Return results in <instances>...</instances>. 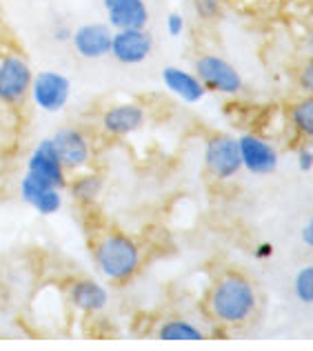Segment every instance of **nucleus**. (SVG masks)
<instances>
[{"instance_id": "nucleus-1", "label": "nucleus", "mask_w": 313, "mask_h": 351, "mask_svg": "<svg viewBox=\"0 0 313 351\" xmlns=\"http://www.w3.org/2000/svg\"><path fill=\"white\" fill-rule=\"evenodd\" d=\"M207 311L218 325H247L258 311V291L251 278L242 271L227 269L211 282L207 291Z\"/></svg>"}, {"instance_id": "nucleus-2", "label": "nucleus", "mask_w": 313, "mask_h": 351, "mask_svg": "<svg viewBox=\"0 0 313 351\" xmlns=\"http://www.w3.org/2000/svg\"><path fill=\"white\" fill-rule=\"evenodd\" d=\"M91 256L98 274L112 285L132 282L142 269V247L140 243L118 229L103 232L91 245Z\"/></svg>"}, {"instance_id": "nucleus-3", "label": "nucleus", "mask_w": 313, "mask_h": 351, "mask_svg": "<svg viewBox=\"0 0 313 351\" xmlns=\"http://www.w3.org/2000/svg\"><path fill=\"white\" fill-rule=\"evenodd\" d=\"M67 180H69V171L62 167L51 141L49 138H42L40 143H36L29 158H27V169L21 182H18V193H21L25 205H32L47 189L64 191Z\"/></svg>"}, {"instance_id": "nucleus-4", "label": "nucleus", "mask_w": 313, "mask_h": 351, "mask_svg": "<svg viewBox=\"0 0 313 351\" xmlns=\"http://www.w3.org/2000/svg\"><path fill=\"white\" fill-rule=\"evenodd\" d=\"M34 69L23 53L9 51L0 56V105L23 107L29 98Z\"/></svg>"}, {"instance_id": "nucleus-5", "label": "nucleus", "mask_w": 313, "mask_h": 351, "mask_svg": "<svg viewBox=\"0 0 313 351\" xmlns=\"http://www.w3.org/2000/svg\"><path fill=\"white\" fill-rule=\"evenodd\" d=\"M71 98V80L58 69H40L34 73L29 100L42 114H60Z\"/></svg>"}, {"instance_id": "nucleus-6", "label": "nucleus", "mask_w": 313, "mask_h": 351, "mask_svg": "<svg viewBox=\"0 0 313 351\" xmlns=\"http://www.w3.org/2000/svg\"><path fill=\"white\" fill-rule=\"evenodd\" d=\"M49 141L58 154L62 167L69 173L87 169L91 160H94V143H91L89 134L82 127L76 125L60 127L49 136Z\"/></svg>"}, {"instance_id": "nucleus-7", "label": "nucleus", "mask_w": 313, "mask_h": 351, "mask_svg": "<svg viewBox=\"0 0 313 351\" xmlns=\"http://www.w3.org/2000/svg\"><path fill=\"white\" fill-rule=\"evenodd\" d=\"M193 73L200 78L207 91H216L223 96H238L245 87L242 76L231 62L216 53H202L193 62Z\"/></svg>"}, {"instance_id": "nucleus-8", "label": "nucleus", "mask_w": 313, "mask_h": 351, "mask_svg": "<svg viewBox=\"0 0 313 351\" xmlns=\"http://www.w3.org/2000/svg\"><path fill=\"white\" fill-rule=\"evenodd\" d=\"M205 167L211 178L231 180L242 169L240 147L229 134H214L205 145Z\"/></svg>"}, {"instance_id": "nucleus-9", "label": "nucleus", "mask_w": 313, "mask_h": 351, "mask_svg": "<svg viewBox=\"0 0 313 351\" xmlns=\"http://www.w3.org/2000/svg\"><path fill=\"white\" fill-rule=\"evenodd\" d=\"M153 51V36L147 32V27H129V29H114L112 36V56L116 62L125 67L142 64Z\"/></svg>"}, {"instance_id": "nucleus-10", "label": "nucleus", "mask_w": 313, "mask_h": 351, "mask_svg": "<svg viewBox=\"0 0 313 351\" xmlns=\"http://www.w3.org/2000/svg\"><path fill=\"white\" fill-rule=\"evenodd\" d=\"M114 27L109 23H82L71 32L69 45L82 60H103L112 51Z\"/></svg>"}, {"instance_id": "nucleus-11", "label": "nucleus", "mask_w": 313, "mask_h": 351, "mask_svg": "<svg viewBox=\"0 0 313 351\" xmlns=\"http://www.w3.org/2000/svg\"><path fill=\"white\" fill-rule=\"evenodd\" d=\"M145 123H147V109L140 103H134V100L109 105L100 114V129L109 138H127L140 132Z\"/></svg>"}, {"instance_id": "nucleus-12", "label": "nucleus", "mask_w": 313, "mask_h": 351, "mask_svg": "<svg viewBox=\"0 0 313 351\" xmlns=\"http://www.w3.org/2000/svg\"><path fill=\"white\" fill-rule=\"evenodd\" d=\"M238 147H240L242 167L253 176H269L278 169V149L264 138L255 134H245L238 138Z\"/></svg>"}, {"instance_id": "nucleus-13", "label": "nucleus", "mask_w": 313, "mask_h": 351, "mask_svg": "<svg viewBox=\"0 0 313 351\" xmlns=\"http://www.w3.org/2000/svg\"><path fill=\"white\" fill-rule=\"evenodd\" d=\"M67 302L78 313L94 316V313H100V311L107 309L109 289L96 278L80 276V278H73L67 285Z\"/></svg>"}, {"instance_id": "nucleus-14", "label": "nucleus", "mask_w": 313, "mask_h": 351, "mask_svg": "<svg viewBox=\"0 0 313 351\" xmlns=\"http://www.w3.org/2000/svg\"><path fill=\"white\" fill-rule=\"evenodd\" d=\"M107 23L114 29H129V27H147L149 23V7L147 0H103Z\"/></svg>"}, {"instance_id": "nucleus-15", "label": "nucleus", "mask_w": 313, "mask_h": 351, "mask_svg": "<svg viewBox=\"0 0 313 351\" xmlns=\"http://www.w3.org/2000/svg\"><path fill=\"white\" fill-rule=\"evenodd\" d=\"M160 76H162V85L167 87L176 98L185 100L187 105H196L207 96V87L202 85L200 78L193 71L169 64V67L162 69Z\"/></svg>"}, {"instance_id": "nucleus-16", "label": "nucleus", "mask_w": 313, "mask_h": 351, "mask_svg": "<svg viewBox=\"0 0 313 351\" xmlns=\"http://www.w3.org/2000/svg\"><path fill=\"white\" fill-rule=\"evenodd\" d=\"M64 191H69L71 200L76 202L78 207H94L98 198L103 196L105 191V178L103 173L98 171H91L89 167L82 169V171H76L71 173V178L67 180V187Z\"/></svg>"}, {"instance_id": "nucleus-17", "label": "nucleus", "mask_w": 313, "mask_h": 351, "mask_svg": "<svg viewBox=\"0 0 313 351\" xmlns=\"http://www.w3.org/2000/svg\"><path fill=\"white\" fill-rule=\"evenodd\" d=\"M155 338L162 343H200L207 340V334L187 318H167L155 329Z\"/></svg>"}, {"instance_id": "nucleus-18", "label": "nucleus", "mask_w": 313, "mask_h": 351, "mask_svg": "<svg viewBox=\"0 0 313 351\" xmlns=\"http://www.w3.org/2000/svg\"><path fill=\"white\" fill-rule=\"evenodd\" d=\"M291 125L293 129L302 136L313 141V94H307L305 98H300L298 103H293L289 109Z\"/></svg>"}, {"instance_id": "nucleus-19", "label": "nucleus", "mask_w": 313, "mask_h": 351, "mask_svg": "<svg viewBox=\"0 0 313 351\" xmlns=\"http://www.w3.org/2000/svg\"><path fill=\"white\" fill-rule=\"evenodd\" d=\"M62 205H64L62 189H47V191H42L29 207L40 216H56L62 209Z\"/></svg>"}, {"instance_id": "nucleus-20", "label": "nucleus", "mask_w": 313, "mask_h": 351, "mask_svg": "<svg viewBox=\"0 0 313 351\" xmlns=\"http://www.w3.org/2000/svg\"><path fill=\"white\" fill-rule=\"evenodd\" d=\"M293 291L302 304H313V265H305L293 278Z\"/></svg>"}, {"instance_id": "nucleus-21", "label": "nucleus", "mask_w": 313, "mask_h": 351, "mask_svg": "<svg viewBox=\"0 0 313 351\" xmlns=\"http://www.w3.org/2000/svg\"><path fill=\"white\" fill-rule=\"evenodd\" d=\"M191 7H193V14H196L200 21L211 23V21H218L220 14H223L225 0H191Z\"/></svg>"}, {"instance_id": "nucleus-22", "label": "nucleus", "mask_w": 313, "mask_h": 351, "mask_svg": "<svg viewBox=\"0 0 313 351\" xmlns=\"http://www.w3.org/2000/svg\"><path fill=\"white\" fill-rule=\"evenodd\" d=\"M164 27H167V34L171 36V38H180V36L185 34V29H187L185 16H182L180 12H171L167 16V21H164Z\"/></svg>"}, {"instance_id": "nucleus-23", "label": "nucleus", "mask_w": 313, "mask_h": 351, "mask_svg": "<svg viewBox=\"0 0 313 351\" xmlns=\"http://www.w3.org/2000/svg\"><path fill=\"white\" fill-rule=\"evenodd\" d=\"M298 82L305 94H313V56L302 64V69L298 73Z\"/></svg>"}, {"instance_id": "nucleus-24", "label": "nucleus", "mask_w": 313, "mask_h": 351, "mask_svg": "<svg viewBox=\"0 0 313 351\" xmlns=\"http://www.w3.org/2000/svg\"><path fill=\"white\" fill-rule=\"evenodd\" d=\"M71 27L69 25H64V23H58V25H53L51 27V40L53 43H58V45H67L71 40Z\"/></svg>"}, {"instance_id": "nucleus-25", "label": "nucleus", "mask_w": 313, "mask_h": 351, "mask_svg": "<svg viewBox=\"0 0 313 351\" xmlns=\"http://www.w3.org/2000/svg\"><path fill=\"white\" fill-rule=\"evenodd\" d=\"M298 169L305 173L313 169V149L311 147H302L298 152Z\"/></svg>"}, {"instance_id": "nucleus-26", "label": "nucleus", "mask_w": 313, "mask_h": 351, "mask_svg": "<svg viewBox=\"0 0 313 351\" xmlns=\"http://www.w3.org/2000/svg\"><path fill=\"white\" fill-rule=\"evenodd\" d=\"M300 238H302V243H305L307 247H311V249H313V216H311L309 223H307L305 227H302Z\"/></svg>"}, {"instance_id": "nucleus-27", "label": "nucleus", "mask_w": 313, "mask_h": 351, "mask_svg": "<svg viewBox=\"0 0 313 351\" xmlns=\"http://www.w3.org/2000/svg\"><path fill=\"white\" fill-rule=\"evenodd\" d=\"M273 249H275V247H273L271 243H262V245H258V247H255V252H253V254H255V258H260V261H264V258H271V256H273Z\"/></svg>"}, {"instance_id": "nucleus-28", "label": "nucleus", "mask_w": 313, "mask_h": 351, "mask_svg": "<svg viewBox=\"0 0 313 351\" xmlns=\"http://www.w3.org/2000/svg\"><path fill=\"white\" fill-rule=\"evenodd\" d=\"M309 47L313 49V25H311V32H309Z\"/></svg>"}]
</instances>
